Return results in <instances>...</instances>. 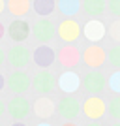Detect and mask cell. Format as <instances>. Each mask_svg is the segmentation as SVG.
<instances>
[{
    "instance_id": "obj_1",
    "label": "cell",
    "mask_w": 120,
    "mask_h": 126,
    "mask_svg": "<svg viewBox=\"0 0 120 126\" xmlns=\"http://www.w3.org/2000/svg\"><path fill=\"white\" fill-rule=\"evenodd\" d=\"M105 60H107V53H105L103 47H99L98 43H90V45H86L83 51V62L88 66V68L92 70H98L101 68L105 64Z\"/></svg>"
},
{
    "instance_id": "obj_2",
    "label": "cell",
    "mask_w": 120,
    "mask_h": 126,
    "mask_svg": "<svg viewBox=\"0 0 120 126\" xmlns=\"http://www.w3.org/2000/svg\"><path fill=\"white\" fill-rule=\"evenodd\" d=\"M107 34V28H105V23L99 21L98 17H90L88 21L83 25V36L88 40L90 43H98L101 42Z\"/></svg>"
},
{
    "instance_id": "obj_3",
    "label": "cell",
    "mask_w": 120,
    "mask_h": 126,
    "mask_svg": "<svg viewBox=\"0 0 120 126\" xmlns=\"http://www.w3.org/2000/svg\"><path fill=\"white\" fill-rule=\"evenodd\" d=\"M56 34L60 36V40H64V42H77V38L83 34V26L79 25L75 19H71V17H66L60 25H58L56 28Z\"/></svg>"
},
{
    "instance_id": "obj_4",
    "label": "cell",
    "mask_w": 120,
    "mask_h": 126,
    "mask_svg": "<svg viewBox=\"0 0 120 126\" xmlns=\"http://www.w3.org/2000/svg\"><path fill=\"white\" fill-rule=\"evenodd\" d=\"M32 34H34V38L38 42H51L54 38V34H56V28L47 17H40L32 25Z\"/></svg>"
},
{
    "instance_id": "obj_5",
    "label": "cell",
    "mask_w": 120,
    "mask_h": 126,
    "mask_svg": "<svg viewBox=\"0 0 120 126\" xmlns=\"http://www.w3.org/2000/svg\"><path fill=\"white\" fill-rule=\"evenodd\" d=\"M105 102L99 98V96H90V98H86L83 104V113L84 117H88L90 121H98V119H101V117L105 115Z\"/></svg>"
},
{
    "instance_id": "obj_6",
    "label": "cell",
    "mask_w": 120,
    "mask_h": 126,
    "mask_svg": "<svg viewBox=\"0 0 120 126\" xmlns=\"http://www.w3.org/2000/svg\"><path fill=\"white\" fill-rule=\"evenodd\" d=\"M6 34L13 40V42H25L30 36V25L23 19V17H15V21H11L8 25Z\"/></svg>"
},
{
    "instance_id": "obj_7",
    "label": "cell",
    "mask_w": 120,
    "mask_h": 126,
    "mask_svg": "<svg viewBox=\"0 0 120 126\" xmlns=\"http://www.w3.org/2000/svg\"><path fill=\"white\" fill-rule=\"evenodd\" d=\"M58 60H60V64H62L64 68H75L81 60H83V53L79 51L75 45H64L62 49H60V53H58Z\"/></svg>"
},
{
    "instance_id": "obj_8",
    "label": "cell",
    "mask_w": 120,
    "mask_h": 126,
    "mask_svg": "<svg viewBox=\"0 0 120 126\" xmlns=\"http://www.w3.org/2000/svg\"><path fill=\"white\" fill-rule=\"evenodd\" d=\"M8 60H10L11 66L15 68H25L26 64L30 62V51L23 45V43H17L8 51Z\"/></svg>"
},
{
    "instance_id": "obj_9",
    "label": "cell",
    "mask_w": 120,
    "mask_h": 126,
    "mask_svg": "<svg viewBox=\"0 0 120 126\" xmlns=\"http://www.w3.org/2000/svg\"><path fill=\"white\" fill-rule=\"evenodd\" d=\"M54 58H56V55H54L53 47H49L45 43L40 45V47H36L34 53H32V60H34V64L40 66V68H49V66L54 62Z\"/></svg>"
},
{
    "instance_id": "obj_10",
    "label": "cell",
    "mask_w": 120,
    "mask_h": 126,
    "mask_svg": "<svg viewBox=\"0 0 120 126\" xmlns=\"http://www.w3.org/2000/svg\"><path fill=\"white\" fill-rule=\"evenodd\" d=\"M83 87L90 94H99L105 89V77L101 72H88L83 79Z\"/></svg>"
},
{
    "instance_id": "obj_11",
    "label": "cell",
    "mask_w": 120,
    "mask_h": 126,
    "mask_svg": "<svg viewBox=\"0 0 120 126\" xmlns=\"http://www.w3.org/2000/svg\"><path fill=\"white\" fill-rule=\"evenodd\" d=\"M58 87H60V90L66 92V94H73V92L81 87V77H79L75 72H64V74L58 77Z\"/></svg>"
},
{
    "instance_id": "obj_12",
    "label": "cell",
    "mask_w": 120,
    "mask_h": 126,
    "mask_svg": "<svg viewBox=\"0 0 120 126\" xmlns=\"http://www.w3.org/2000/svg\"><path fill=\"white\" fill-rule=\"evenodd\" d=\"M8 87H10L13 92H17V94H23L25 90L30 89V77H28L25 72H13V74L8 77Z\"/></svg>"
},
{
    "instance_id": "obj_13",
    "label": "cell",
    "mask_w": 120,
    "mask_h": 126,
    "mask_svg": "<svg viewBox=\"0 0 120 126\" xmlns=\"http://www.w3.org/2000/svg\"><path fill=\"white\" fill-rule=\"evenodd\" d=\"M34 89L40 92V94H49L53 90V87H54V79H53V75L49 74V72H40V74L34 77Z\"/></svg>"
},
{
    "instance_id": "obj_14",
    "label": "cell",
    "mask_w": 120,
    "mask_h": 126,
    "mask_svg": "<svg viewBox=\"0 0 120 126\" xmlns=\"http://www.w3.org/2000/svg\"><path fill=\"white\" fill-rule=\"evenodd\" d=\"M8 111H10L11 117H15V119H23V117L28 115V111H30V104H28V100H25V98H13V100L8 104Z\"/></svg>"
},
{
    "instance_id": "obj_15",
    "label": "cell",
    "mask_w": 120,
    "mask_h": 126,
    "mask_svg": "<svg viewBox=\"0 0 120 126\" xmlns=\"http://www.w3.org/2000/svg\"><path fill=\"white\" fill-rule=\"evenodd\" d=\"M58 111H60V115L66 117V119H73V117H77V113H79V104H77L75 98L66 96L64 100H60Z\"/></svg>"
},
{
    "instance_id": "obj_16",
    "label": "cell",
    "mask_w": 120,
    "mask_h": 126,
    "mask_svg": "<svg viewBox=\"0 0 120 126\" xmlns=\"http://www.w3.org/2000/svg\"><path fill=\"white\" fill-rule=\"evenodd\" d=\"M6 8L13 17H25L30 11V0H8Z\"/></svg>"
},
{
    "instance_id": "obj_17",
    "label": "cell",
    "mask_w": 120,
    "mask_h": 126,
    "mask_svg": "<svg viewBox=\"0 0 120 126\" xmlns=\"http://www.w3.org/2000/svg\"><path fill=\"white\" fill-rule=\"evenodd\" d=\"M105 0H83L81 2V8H83L84 13H88L90 17H99L105 11Z\"/></svg>"
},
{
    "instance_id": "obj_18",
    "label": "cell",
    "mask_w": 120,
    "mask_h": 126,
    "mask_svg": "<svg viewBox=\"0 0 120 126\" xmlns=\"http://www.w3.org/2000/svg\"><path fill=\"white\" fill-rule=\"evenodd\" d=\"M34 113L41 119H49V117L54 113V104H53L49 98H40V100L34 104Z\"/></svg>"
},
{
    "instance_id": "obj_19",
    "label": "cell",
    "mask_w": 120,
    "mask_h": 126,
    "mask_svg": "<svg viewBox=\"0 0 120 126\" xmlns=\"http://www.w3.org/2000/svg\"><path fill=\"white\" fill-rule=\"evenodd\" d=\"M56 6H58V11L64 17H73V15H77L79 10H81V2L79 0H58Z\"/></svg>"
},
{
    "instance_id": "obj_20",
    "label": "cell",
    "mask_w": 120,
    "mask_h": 126,
    "mask_svg": "<svg viewBox=\"0 0 120 126\" xmlns=\"http://www.w3.org/2000/svg\"><path fill=\"white\" fill-rule=\"evenodd\" d=\"M32 8L40 17H49L56 8V2L54 0H34L32 2Z\"/></svg>"
},
{
    "instance_id": "obj_21",
    "label": "cell",
    "mask_w": 120,
    "mask_h": 126,
    "mask_svg": "<svg viewBox=\"0 0 120 126\" xmlns=\"http://www.w3.org/2000/svg\"><path fill=\"white\" fill-rule=\"evenodd\" d=\"M107 60H109L111 66H115L116 70H120V43L113 45V47L107 51Z\"/></svg>"
},
{
    "instance_id": "obj_22",
    "label": "cell",
    "mask_w": 120,
    "mask_h": 126,
    "mask_svg": "<svg viewBox=\"0 0 120 126\" xmlns=\"http://www.w3.org/2000/svg\"><path fill=\"white\" fill-rule=\"evenodd\" d=\"M107 85H109V89L115 94H120V70H116V72L111 74V77L107 79Z\"/></svg>"
},
{
    "instance_id": "obj_23",
    "label": "cell",
    "mask_w": 120,
    "mask_h": 126,
    "mask_svg": "<svg viewBox=\"0 0 120 126\" xmlns=\"http://www.w3.org/2000/svg\"><path fill=\"white\" fill-rule=\"evenodd\" d=\"M107 34L111 36V40L116 43H120V19H116V21L111 23V26L107 28Z\"/></svg>"
},
{
    "instance_id": "obj_24",
    "label": "cell",
    "mask_w": 120,
    "mask_h": 126,
    "mask_svg": "<svg viewBox=\"0 0 120 126\" xmlns=\"http://www.w3.org/2000/svg\"><path fill=\"white\" fill-rule=\"evenodd\" d=\"M107 111L111 113V117H115V119L120 121V94L111 100V104L107 105Z\"/></svg>"
},
{
    "instance_id": "obj_25",
    "label": "cell",
    "mask_w": 120,
    "mask_h": 126,
    "mask_svg": "<svg viewBox=\"0 0 120 126\" xmlns=\"http://www.w3.org/2000/svg\"><path fill=\"white\" fill-rule=\"evenodd\" d=\"M107 10H109L115 17L120 19V0H109V2H107Z\"/></svg>"
},
{
    "instance_id": "obj_26",
    "label": "cell",
    "mask_w": 120,
    "mask_h": 126,
    "mask_svg": "<svg viewBox=\"0 0 120 126\" xmlns=\"http://www.w3.org/2000/svg\"><path fill=\"white\" fill-rule=\"evenodd\" d=\"M4 34H6V26L2 25V23H0V40L4 38Z\"/></svg>"
},
{
    "instance_id": "obj_27",
    "label": "cell",
    "mask_w": 120,
    "mask_h": 126,
    "mask_svg": "<svg viewBox=\"0 0 120 126\" xmlns=\"http://www.w3.org/2000/svg\"><path fill=\"white\" fill-rule=\"evenodd\" d=\"M4 85H6V79H4V75L0 74V90L4 89Z\"/></svg>"
},
{
    "instance_id": "obj_28",
    "label": "cell",
    "mask_w": 120,
    "mask_h": 126,
    "mask_svg": "<svg viewBox=\"0 0 120 126\" xmlns=\"http://www.w3.org/2000/svg\"><path fill=\"white\" fill-rule=\"evenodd\" d=\"M4 58H6V55H4V51H2V47H0V64L4 62Z\"/></svg>"
},
{
    "instance_id": "obj_29",
    "label": "cell",
    "mask_w": 120,
    "mask_h": 126,
    "mask_svg": "<svg viewBox=\"0 0 120 126\" xmlns=\"http://www.w3.org/2000/svg\"><path fill=\"white\" fill-rule=\"evenodd\" d=\"M4 8H6V2H4V0H0V13L4 11Z\"/></svg>"
},
{
    "instance_id": "obj_30",
    "label": "cell",
    "mask_w": 120,
    "mask_h": 126,
    "mask_svg": "<svg viewBox=\"0 0 120 126\" xmlns=\"http://www.w3.org/2000/svg\"><path fill=\"white\" fill-rule=\"evenodd\" d=\"M2 111H4V104L0 102V115H2Z\"/></svg>"
},
{
    "instance_id": "obj_31",
    "label": "cell",
    "mask_w": 120,
    "mask_h": 126,
    "mask_svg": "<svg viewBox=\"0 0 120 126\" xmlns=\"http://www.w3.org/2000/svg\"><path fill=\"white\" fill-rule=\"evenodd\" d=\"M11 126H26V124H23V122H15V124H11Z\"/></svg>"
},
{
    "instance_id": "obj_32",
    "label": "cell",
    "mask_w": 120,
    "mask_h": 126,
    "mask_svg": "<svg viewBox=\"0 0 120 126\" xmlns=\"http://www.w3.org/2000/svg\"><path fill=\"white\" fill-rule=\"evenodd\" d=\"M62 126H77V124H73V122H66V124H62Z\"/></svg>"
},
{
    "instance_id": "obj_33",
    "label": "cell",
    "mask_w": 120,
    "mask_h": 126,
    "mask_svg": "<svg viewBox=\"0 0 120 126\" xmlns=\"http://www.w3.org/2000/svg\"><path fill=\"white\" fill-rule=\"evenodd\" d=\"M38 126H51V124H47V122H40Z\"/></svg>"
},
{
    "instance_id": "obj_34",
    "label": "cell",
    "mask_w": 120,
    "mask_h": 126,
    "mask_svg": "<svg viewBox=\"0 0 120 126\" xmlns=\"http://www.w3.org/2000/svg\"><path fill=\"white\" fill-rule=\"evenodd\" d=\"M88 126H101V124H96V122H92V124H88Z\"/></svg>"
},
{
    "instance_id": "obj_35",
    "label": "cell",
    "mask_w": 120,
    "mask_h": 126,
    "mask_svg": "<svg viewBox=\"0 0 120 126\" xmlns=\"http://www.w3.org/2000/svg\"><path fill=\"white\" fill-rule=\"evenodd\" d=\"M113 126H120V122H116V124H113Z\"/></svg>"
}]
</instances>
